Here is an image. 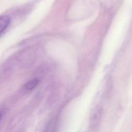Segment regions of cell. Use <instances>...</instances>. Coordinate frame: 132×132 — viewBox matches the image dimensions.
I'll use <instances>...</instances> for the list:
<instances>
[{
    "instance_id": "cell-2",
    "label": "cell",
    "mask_w": 132,
    "mask_h": 132,
    "mask_svg": "<svg viewBox=\"0 0 132 132\" xmlns=\"http://www.w3.org/2000/svg\"><path fill=\"white\" fill-rule=\"evenodd\" d=\"M39 79L37 78L32 79L28 81L25 85H24V88L25 90L27 91H30L33 90L34 88L36 87L39 83Z\"/></svg>"
},
{
    "instance_id": "cell-1",
    "label": "cell",
    "mask_w": 132,
    "mask_h": 132,
    "mask_svg": "<svg viewBox=\"0 0 132 132\" xmlns=\"http://www.w3.org/2000/svg\"><path fill=\"white\" fill-rule=\"evenodd\" d=\"M10 18L8 15L0 16V34L8 27L10 23Z\"/></svg>"
},
{
    "instance_id": "cell-3",
    "label": "cell",
    "mask_w": 132,
    "mask_h": 132,
    "mask_svg": "<svg viewBox=\"0 0 132 132\" xmlns=\"http://www.w3.org/2000/svg\"><path fill=\"white\" fill-rule=\"evenodd\" d=\"M0 119H1V115H0Z\"/></svg>"
}]
</instances>
